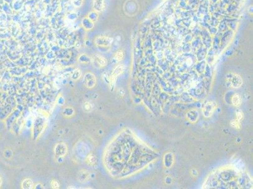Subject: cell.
Here are the masks:
<instances>
[{
  "instance_id": "22",
  "label": "cell",
  "mask_w": 253,
  "mask_h": 189,
  "mask_svg": "<svg viewBox=\"0 0 253 189\" xmlns=\"http://www.w3.org/2000/svg\"><path fill=\"white\" fill-rule=\"evenodd\" d=\"M236 115H237V119L238 121H239L243 119V113L242 112H241L240 110H238L236 112Z\"/></svg>"
},
{
  "instance_id": "20",
  "label": "cell",
  "mask_w": 253,
  "mask_h": 189,
  "mask_svg": "<svg viewBox=\"0 0 253 189\" xmlns=\"http://www.w3.org/2000/svg\"><path fill=\"white\" fill-rule=\"evenodd\" d=\"M83 0H73V3L74 6L76 8H79L82 6Z\"/></svg>"
},
{
  "instance_id": "19",
  "label": "cell",
  "mask_w": 253,
  "mask_h": 189,
  "mask_svg": "<svg viewBox=\"0 0 253 189\" xmlns=\"http://www.w3.org/2000/svg\"><path fill=\"white\" fill-rule=\"evenodd\" d=\"M239 121H238V120H234L231 121V125L232 127H233V128H236V129H240L241 125H240V124H239Z\"/></svg>"
},
{
  "instance_id": "1",
  "label": "cell",
  "mask_w": 253,
  "mask_h": 189,
  "mask_svg": "<svg viewBox=\"0 0 253 189\" xmlns=\"http://www.w3.org/2000/svg\"><path fill=\"white\" fill-rule=\"evenodd\" d=\"M226 85L228 87L232 88H239L242 84V80L238 75L230 73L226 75Z\"/></svg>"
},
{
  "instance_id": "17",
  "label": "cell",
  "mask_w": 253,
  "mask_h": 189,
  "mask_svg": "<svg viewBox=\"0 0 253 189\" xmlns=\"http://www.w3.org/2000/svg\"><path fill=\"white\" fill-rule=\"evenodd\" d=\"M124 57V52L122 51H118L115 54V59L118 61H122Z\"/></svg>"
},
{
  "instance_id": "12",
  "label": "cell",
  "mask_w": 253,
  "mask_h": 189,
  "mask_svg": "<svg viewBox=\"0 0 253 189\" xmlns=\"http://www.w3.org/2000/svg\"><path fill=\"white\" fill-rule=\"evenodd\" d=\"M34 187V182L30 178L25 179L21 183V187L24 189H31Z\"/></svg>"
},
{
  "instance_id": "5",
  "label": "cell",
  "mask_w": 253,
  "mask_h": 189,
  "mask_svg": "<svg viewBox=\"0 0 253 189\" xmlns=\"http://www.w3.org/2000/svg\"><path fill=\"white\" fill-rule=\"evenodd\" d=\"M55 154L59 157H64L68 153V147L65 143H60L57 144L54 148Z\"/></svg>"
},
{
  "instance_id": "18",
  "label": "cell",
  "mask_w": 253,
  "mask_h": 189,
  "mask_svg": "<svg viewBox=\"0 0 253 189\" xmlns=\"http://www.w3.org/2000/svg\"><path fill=\"white\" fill-rule=\"evenodd\" d=\"M81 75V72L80 71V70H76L73 73V75L71 76V78H72V79L73 80H77L80 78Z\"/></svg>"
},
{
  "instance_id": "15",
  "label": "cell",
  "mask_w": 253,
  "mask_h": 189,
  "mask_svg": "<svg viewBox=\"0 0 253 189\" xmlns=\"http://www.w3.org/2000/svg\"><path fill=\"white\" fill-rule=\"evenodd\" d=\"M79 62L81 63H89L91 62V58L85 54H82L79 57Z\"/></svg>"
},
{
  "instance_id": "8",
  "label": "cell",
  "mask_w": 253,
  "mask_h": 189,
  "mask_svg": "<svg viewBox=\"0 0 253 189\" xmlns=\"http://www.w3.org/2000/svg\"><path fill=\"white\" fill-rule=\"evenodd\" d=\"M78 180L81 183L87 182L90 178V173L86 170H81L78 175Z\"/></svg>"
},
{
  "instance_id": "16",
  "label": "cell",
  "mask_w": 253,
  "mask_h": 189,
  "mask_svg": "<svg viewBox=\"0 0 253 189\" xmlns=\"http://www.w3.org/2000/svg\"><path fill=\"white\" fill-rule=\"evenodd\" d=\"M93 105L89 102H86L83 105V109L84 112H91L93 110Z\"/></svg>"
},
{
  "instance_id": "9",
  "label": "cell",
  "mask_w": 253,
  "mask_h": 189,
  "mask_svg": "<svg viewBox=\"0 0 253 189\" xmlns=\"http://www.w3.org/2000/svg\"><path fill=\"white\" fill-rule=\"evenodd\" d=\"M125 70V66L123 65H120L118 66H117L113 71L112 73V79L113 81H114L116 78L117 76H118V75L122 74Z\"/></svg>"
},
{
  "instance_id": "4",
  "label": "cell",
  "mask_w": 253,
  "mask_h": 189,
  "mask_svg": "<svg viewBox=\"0 0 253 189\" xmlns=\"http://www.w3.org/2000/svg\"><path fill=\"white\" fill-rule=\"evenodd\" d=\"M83 83L86 87L89 88H93L97 83L96 77L91 73H87L84 76Z\"/></svg>"
},
{
  "instance_id": "2",
  "label": "cell",
  "mask_w": 253,
  "mask_h": 189,
  "mask_svg": "<svg viewBox=\"0 0 253 189\" xmlns=\"http://www.w3.org/2000/svg\"><path fill=\"white\" fill-rule=\"evenodd\" d=\"M113 42V39L112 37L104 36H98L94 39V44L100 47H109Z\"/></svg>"
},
{
  "instance_id": "7",
  "label": "cell",
  "mask_w": 253,
  "mask_h": 189,
  "mask_svg": "<svg viewBox=\"0 0 253 189\" xmlns=\"http://www.w3.org/2000/svg\"><path fill=\"white\" fill-rule=\"evenodd\" d=\"M105 0H93V7L94 11L97 12H100L104 10L105 7Z\"/></svg>"
},
{
  "instance_id": "3",
  "label": "cell",
  "mask_w": 253,
  "mask_h": 189,
  "mask_svg": "<svg viewBox=\"0 0 253 189\" xmlns=\"http://www.w3.org/2000/svg\"><path fill=\"white\" fill-rule=\"evenodd\" d=\"M91 61L94 66L99 68L105 67L107 65V59L99 54H94L91 58Z\"/></svg>"
},
{
  "instance_id": "14",
  "label": "cell",
  "mask_w": 253,
  "mask_h": 189,
  "mask_svg": "<svg viewBox=\"0 0 253 189\" xmlns=\"http://www.w3.org/2000/svg\"><path fill=\"white\" fill-rule=\"evenodd\" d=\"M88 18L91 20L92 22H94L95 21H97L98 18V12H95V11H92L91 12H90L88 14Z\"/></svg>"
},
{
  "instance_id": "21",
  "label": "cell",
  "mask_w": 253,
  "mask_h": 189,
  "mask_svg": "<svg viewBox=\"0 0 253 189\" xmlns=\"http://www.w3.org/2000/svg\"><path fill=\"white\" fill-rule=\"evenodd\" d=\"M50 185L53 188H59L60 186L59 182L56 180H52L50 183Z\"/></svg>"
},
{
  "instance_id": "13",
  "label": "cell",
  "mask_w": 253,
  "mask_h": 189,
  "mask_svg": "<svg viewBox=\"0 0 253 189\" xmlns=\"http://www.w3.org/2000/svg\"><path fill=\"white\" fill-rule=\"evenodd\" d=\"M232 102L235 107H239L242 103L241 97L239 94H234L232 98Z\"/></svg>"
},
{
  "instance_id": "11",
  "label": "cell",
  "mask_w": 253,
  "mask_h": 189,
  "mask_svg": "<svg viewBox=\"0 0 253 189\" xmlns=\"http://www.w3.org/2000/svg\"><path fill=\"white\" fill-rule=\"evenodd\" d=\"M85 162L89 166H94L97 162V158L94 154H90L86 157Z\"/></svg>"
},
{
  "instance_id": "6",
  "label": "cell",
  "mask_w": 253,
  "mask_h": 189,
  "mask_svg": "<svg viewBox=\"0 0 253 189\" xmlns=\"http://www.w3.org/2000/svg\"><path fill=\"white\" fill-rule=\"evenodd\" d=\"M215 109H216V104L214 102H209L207 103L203 109V114L204 116L206 117H210L213 114Z\"/></svg>"
},
{
  "instance_id": "10",
  "label": "cell",
  "mask_w": 253,
  "mask_h": 189,
  "mask_svg": "<svg viewBox=\"0 0 253 189\" xmlns=\"http://www.w3.org/2000/svg\"><path fill=\"white\" fill-rule=\"evenodd\" d=\"M81 25L86 30H90L94 27V22L89 20L88 17H85L82 20Z\"/></svg>"
}]
</instances>
